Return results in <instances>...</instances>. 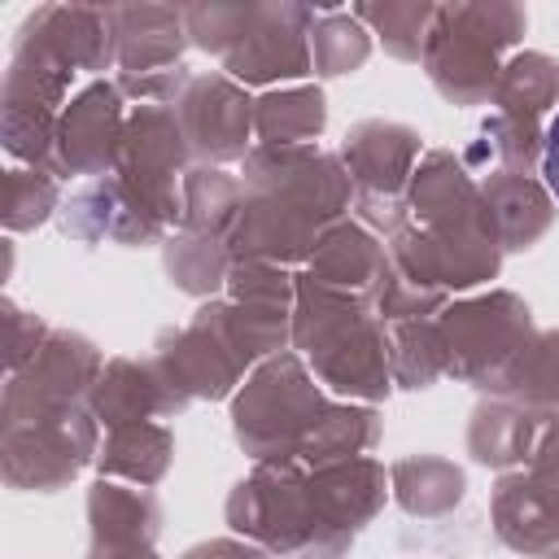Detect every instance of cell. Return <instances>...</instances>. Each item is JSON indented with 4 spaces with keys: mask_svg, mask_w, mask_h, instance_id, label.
<instances>
[{
    "mask_svg": "<svg viewBox=\"0 0 559 559\" xmlns=\"http://www.w3.org/2000/svg\"><path fill=\"white\" fill-rule=\"evenodd\" d=\"M542 175H546V188H550V192H555V201H559V114H555V118H550V127H546Z\"/></svg>",
    "mask_w": 559,
    "mask_h": 559,
    "instance_id": "obj_1",
    "label": "cell"
}]
</instances>
